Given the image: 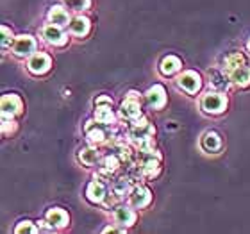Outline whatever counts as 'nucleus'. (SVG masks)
Masks as SVG:
<instances>
[{
    "label": "nucleus",
    "mask_w": 250,
    "mask_h": 234,
    "mask_svg": "<svg viewBox=\"0 0 250 234\" xmlns=\"http://www.w3.org/2000/svg\"><path fill=\"white\" fill-rule=\"evenodd\" d=\"M227 106H229V100H227L225 93L216 91V89L204 93L202 99H200V109L206 115H211V116L224 115L225 111H227Z\"/></svg>",
    "instance_id": "1"
},
{
    "label": "nucleus",
    "mask_w": 250,
    "mask_h": 234,
    "mask_svg": "<svg viewBox=\"0 0 250 234\" xmlns=\"http://www.w3.org/2000/svg\"><path fill=\"white\" fill-rule=\"evenodd\" d=\"M154 132H156L154 125H152L148 120L143 118V116H140V118L134 120V122H132V125H130L129 140L132 141L134 145H140V143H143V141L154 138Z\"/></svg>",
    "instance_id": "2"
},
{
    "label": "nucleus",
    "mask_w": 250,
    "mask_h": 234,
    "mask_svg": "<svg viewBox=\"0 0 250 234\" xmlns=\"http://www.w3.org/2000/svg\"><path fill=\"white\" fill-rule=\"evenodd\" d=\"M36 48H38L36 38L31 36V34H20V36L15 38L13 47H11V52H13V56H16V58L29 59L32 54H36Z\"/></svg>",
    "instance_id": "3"
},
{
    "label": "nucleus",
    "mask_w": 250,
    "mask_h": 234,
    "mask_svg": "<svg viewBox=\"0 0 250 234\" xmlns=\"http://www.w3.org/2000/svg\"><path fill=\"white\" fill-rule=\"evenodd\" d=\"M175 84H177L179 89H183L184 93L197 95L202 89V77L197 72H193V70H186L175 79Z\"/></svg>",
    "instance_id": "4"
},
{
    "label": "nucleus",
    "mask_w": 250,
    "mask_h": 234,
    "mask_svg": "<svg viewBox=\"0 0 250 234\" xmlns=\"http://www.w3.org/2000/svg\"><path fill=\"white\" fill-rule=\"evenodd\" d=\"M42 40L50 47H64L68 43V34L62 31V27L56 25V23H50L48 21L47 25H43L42 29Z\"/></svg>",
    "instance_id": "5"
},
{
    "label": "nucleus",
    "mask_w": 250,
    "mask_h": 234,
    "mask_svg": "<svg viewBox=\"0 0 250 234\" xmlns=\"http://www.w3.org/2000/svg\"><path fill=\"white\" fill-rule=\"evenodd\" d=\"M50 68H52V58L47 52L32 54L29 61H27V70L32 75H45V73L50 72Z\"/></svg>",
    "instance_id": "6"
},
{
    "label": "nucleus",
    "mask_w": 250,
    "mask_h": 234,
    "mask_svg": "<svg viewBox=\"0 0 250 234\" xmlns=\"http://www.w3.org/2000/svg\"><path fill=\"white\" fill-rule=\"evenodd\" d=\"M138 220V213L134 211L132 206H116L115 211H113V222L118 227H124V229H129L136 224Z\"/></svg>",
    "instance_id": "7"
},
{
    "label": "nucleus",
    "mask_w": 250,
    "mask_h": 234,
    "mask_svg": "<svg viewBox=\"0 0 250 234\" xmlns=\"http://www.w3.org/2000/svg\"><path fill=\"white\" fill-rule=\"evenodd\" d=\"M0 109H2V116L16 118V116H20L23 113V102H21V99L18 95L7 93L0 100Z\"/></svg>",
    "instance_id": "8"
},
{
    "label": "nucleus",
    "mask_w": 250,
    "mask_h": 234,
    "mask_svg": "<svg viewBox=\"0 0 250 234\" xmlns=\"http://www.w3.org/2000/svg\"><path fill=\"white\" fill-rule=\"evenodd\" d=\"M127 202L134 209H145L152 202V193L145 186H134L127 195Z\"/></svg>",
    "instance_id": "9"
},
{
    "label": "nucleus",
    "mask_w": 250,
    "mask_h": 234,
    "mask_svg": "<svg viewBox=\"0 0 250 234\" xmlns=\"http://www.w3.org/2000/svg\"><path fill=\"white\" fill-rule=\"evenodd\" d=\"M209 86L216 91H222V93H227L232 86L229 79V73L225 72V70H218V68H213V70H209Z\"/></svg>",
    "instance_id": "10"
},
{
    "label": "nucleus",
    "mask_w": 250,
    "mask_h": 234,
    "mask_svg": "<svg viewBox=\"0 0 250 234\" xmlns=\"http://www.w3.org/2000/svg\"><path fill=\"white\" fill-rule=\"evenodd\" d=\"M105 125L97 122V120H91V122H86L84 125V132H86V138L91 145H100V143H104L107 134H105Z\"/></svg>",
    "instance_id": "11"
},
{
    "label": "nucleus",
    "mask_w": 250,
    "mask_h": 234,
    "mask_svg": "<svg viewBox=\"0 0 250 234\" xmlns=\"http://www.w3.org/2000/svg\"><path fill=\"white\" fill-rule=\"evenodd\" d=\"M145 100L152 109H163L167 106V91L161 84H154L152 88L146 89Z\"/></svg>",
    "instance_id": "12"
},
{
    "label": "nucleus",
    "mask_w": 250,
    "mask_h": 234,
    "mask_svg": "<svg viewBox=\"0 0 250 234\" xmlns=\"http://www.w3.org/2000/svg\"><path fill=\"white\" fill-rule=\"evenodd\" d=\"M107 197V190H105V184L100 179L95 177L93 181L89 182L88 188H86V198H88V202L91 204H102Z\"/></svg>",
    "instance_id": "13"
},
{
    "label": "nucleus",
    "mask_w": 250,
    "mask_h": 234,
    "mask_svg": "<svg viewBox=\"0 0 250 234\" xmlns=\"http://www.w3.org/2000/svg\"><path fill=\"white\" fill-rule=\"evenodd\" d=\"M45 218L48 220V224L52 225L56 231L64 229V227H68V224H70V216H68L66 211L61 208H50L47 211V214H45Z\"/></svg>",
    "instance_id": "14"
},
{
    "label": "nucleus",
    "mask_w": 250,
    "mask_h": 234,
    "mask_svg": "<svg viewBox=\"0 0 250 234\" xmlns=\"http://www.w3.org/2000/svg\"><path fill=\"white\" fill-rule=\"evenodd\" d=\"M120 116L129 122H134L141 116V106L138 99H130V97H125V100L120 106Z\"/></svg>",
    "instance_id": "15"
},
{
    "label": "nucleus",
    "mask_w": 250,
    "mask_h": 234,
    "mask_svg": "<svg viewBox=\"0 0 250 234\" xmlns=\"http://www.w3.org/2000/svg\"><path fill=\"white\" fill-rule=\"evenodd\" d=\"M47 18H48V21H50V23H56V25L62 27V29L70 25V21H72V16H70V13H68L62 5H52V7H50V11H48Z\"/></svg>",
    "instance_id": "16"
},
{
    "label": "nucleus",
    "mask_w": 250,
    "mask_h": 234,
    "mask_svg": "<svg viewBox=\"0 0 250 234\" xmlns=\"http://www.w3.org/2000/svg\"><path fill=\"white\" fill-rule=\"evenodd\" d=\"M70 34L72 36H77V38H86L89 34V31H91V21L86 18V16H75V18H72V21H70Z\"/></svg>",
    "instance_id": "17"
},
{
    "label": "nucleus",
    "mask_w": 250,
    "mask_h": 234,
    "mask_svg": "<svg viewBox=\"0 0 250 234\" xmlns=\"http://www.w3.org/2000/svg\"><path fill=\"white\" fill-rule=\"evenodd\" d=\"M229 79H230V83H232V86H236V88H249L250 86V66H247V64L238 66L236 70H232V72L229 73Z\"/></svg>",
    "instance_id": "18"
},
{
    "label": "nucleus",
    "mask_w": 250,
    "mask_h": 234,
    "mask_svg": "<svg viewBox=\"0 0 250 234\" xmlns=\"http://www.w3.org/2000/svg\"><path fill=\"white\" fill-rule=\"evenodd\" d=\"M181 68H183V63H181L179 58H175V56H167V58H163L161 63H159V72L165 77L175 75L177 72H181Z\"/></svg>",
    "instance_id": "19"
},
{
    "label": "nucleus",
    "mask_w": 250,
    "mask_h": 234,
    "mask_svg": "<svg viewBox=\"0 0 250 234\" xmlns=\"http://www.w3.org/2000/svg\"><path fill=\"white\" fill-rule=\"evenodd\" d=\"M161 159L159 157H145V159H141V168L140 172L143 177L146 179H154L156 175H159L161 172Z\"/></svg>",
    "instance_id": "20"
},
{
    "label": "nucleus",
    "mask_w": 250,
    "mask_h": 234,
    "mask_svg": "<svg viewBox=\"0 0 250 234\" xmlns=\"http://www.w3.org/2000/svg\"><path fill=\"white\" fill-rule=\"evenodd\" d=\"M202 149L206 152H209V154H216V152L222 150V138H220L218 132L208 130L202 136Z\"/></svg>",
    "instance_id": "21"
},
{
    "label": "nucleus",
    "mask_w": 250,
    "mask_h": 234,
    "mask_svg": "<svg viewBox=\"0 0 250 234\" xmlns=\"http://www.w3.org/2000/svg\"><path fill=\"white\" fill-rule=\"evenodd\" d=\"M115 113L111 109V104H100L97 106V109H95V120L100 122V124L104 125H111L115 124Z\"/></svg>",
    "instance_id": "22"
},
{
    "label": "nucleus",
    "mask_w": 250,
    "mask_h": 234,
    "mask_svg": "<svg viewBox=\"0 0 250 234\" xmlns=\"http://www.w3.org/2000/svg\"><path fill=\"white\" fill-rule=\"evenodd\" d=\"M100 157H102L100 152L97 149H93V147H86V149L79 152V159H81L84 167H95L100 161Z\"/></svg>",
    "instance_id": "23"
},
{
    "label": "nucleus",
    "mask_w": 250,
    "mask_h": 234,
    "mask_svg": "<svg viewBox=\"0 0 250 234\" xmlns=\"http://www.w3.org/2000/svg\"><path fill=\"white\" fill-rule=\"evenodd\" d=\"M241 64H245V56L241 52H230L224 58V66L222 68H224L227 73H230L232 70L241 66Z\"/></svg>",
    "instance_id": "24"
},
{
    "label": "nucleus",
    "mask_w": 250,
    "mask_h": 234,
    "mask_svg": "<svg viewBox=\"0 0 250 234\" xmlns=\"http://www.w3.org/2000/svg\"><path fill=\"white\" fill-rule=\"evenodd\" d=\"M118 165H120V161L116 156H105L102 159V165H100V172L105 173V175H111L118 170Z\"/></svg>",
    "instance_id": "25"
},
{
    "label": "nucleus",
    "mask_w": 250,
    "mask_h": 234,
    "mask_svg": "<svg viewBox=\"0 0 250 234\" xmlns=\"http://www.w3.org/2000/svg\"><path fill=\"white\" fill-rule=\"evenodd\" d=\"M130 190H132V186H130L129 179H118V181L113 184V193H115V195H118L120 198L127 197Z\"/></svg>",
    "instance_id": "26"
},
{
    "label": "nucleus",
    "mask_w": 250,
    "mask_h": 234,
    "mask_svg": "<svg viewBox=\"0 0 250 234\" xmlns=\"http://www.w3.org/2000/svg\"><path fill=\"white\" fill-rule=\"evenodd\" d=\"M0 31H2V54H5L11 47H13V42H15L16 36L13 34V31H11L7 25H2L0 27Z\"/></svg>",
    "instance_id": "27"
},
{
    "label": "nucleus",
    "mask_w": 250,
    "mask_h": 234,
    "mask_svg": "<svg viewBox=\"0 0 250 234\" xmlns=\"http://www.w3.org/2000/svg\"><path fill=\"white\" fill-rule=\"evenodd\" d=\"M64 4L75 13H83L91 7V0H64Z\"/></svg>",
    "instance_id": "28"
},
{
    "label": "nucleus",
    "mask_w": 250,
    "mask_h": 234,
    "mask_svg": "<svg viewBox=\"0 0 250 234\" xmlns=\"http://www.w3.org/2000/svg\"><path fill=\"white\" fill-rule=\"evenodd\" d=\"M15 233L16 234H23V233L36 234V233H40V229H38V224H32L31 220H23V222H20V224L15 227Z\"/></svg>",
    "instance_id": "29"
},
{
    "label": "nucleus",
    "mask_w": 250,
    "mask_h": 234,
    "mask_svg": "<svg viewBox=\"0 0 250 234\" xmlns=\"http://www.w3.org/2000/svg\"><path fill=\"white\" fill-rule=\"evenodd\" d=\"M16 130V122L11 116H2V134L7 136Z\"/></svg>",
    "instance_id": "30"
},
{
    "label": "nucleus",
    "mask_w": 250,
    "mask_h": 234,
    "mask_svg": "<svg viewBox=\"0 0 250 234\" xmlns=\"http://www.w3.org/2000/svg\"><path fill=\"white\" fill-rule=\"evenodd\" d=\"M38 229H40V233H56V229H54L52 225L48 224V220H38Z\"/></svg>",
    "instance_id": "31"
},
{
    "label": "nucleus",
    "mask_w": 250,
    "mask_h": 234,
    "mask_svg": "<svg viewBox=\"0 0 250 234\" xmlns=\"http://www.w3.org/2000/svg\"><path fill=\"white\" fill-rule=\"evenodd\" d=\"M100 104H113V100H111L109 97L102 95V97H99V99L95 100V106H100Z\"/></svg>",
    "instance_id": "32"
},
{
    "label": "nucleus",
    "mask_w": 250,
    "mask_h": 234,
    "mask_svg": "<svg viewBox=\"0 0 250 234\" xmlns=\"http://www.w3.org/2000/svg\"><path fill=\"white\" fill-rule=\"evenodd\" d=\"M127 97H130V99H138V93H136V91H129Z\"/></svg>",
    "instance_id": "33"
},
{
    "label": "nucleus",
    "mask_w": 250,
    "mask_h": 234,
    "mask_svg": "<svg viewBox=\"0 0 250 234\" xmlns=\"http://www.w3.org/2000/svg\"><path fill=\"white\" fill-rule=\"evenodd\" d=\"M247 50L250 52V36H249V40H247Z\"/></svg>",
    "instance_id": "34"
}]
</instances>
